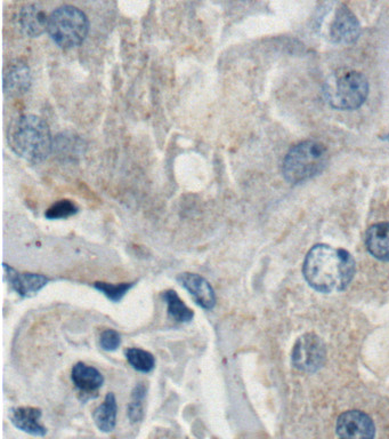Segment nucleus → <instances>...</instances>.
<instances>
[{"label": "nucleus", "mask_w": 389, "mask_h": 439, "mask_svg": "<svg viewBox=\"0 0 389 439\" xmlns=\"http://www.w3.org/2000/svg\"><path fill=\"white\" fill-rule=\"evenodd\" d=\"M303 272L308 284L316 291H342L354 277L355 261L347 251L317 244L306 255Z\"/></svg>", "instance_id": "obj_1"}, {"label": "nucleus", "mask_w": 389, "mask_h": 439, "mask_svg": "<svg viewBox=\"0 0 389 439\" xmlns=\"http://www.w3.org/2000/svg\"><path fill=\"white\" fill-rule=\"evenodd\" d=\"M8 142L16 155L33 164L47 158L54 147L47 124L33 114H24L10 124Z\"/></svg>", "instance_id": "obj_2"}, {"label": "nucleus", "mask_w": 389, "mask_h": 439, "mask_svg": "<svg viewBox=\"0 0 389 439\" xmlns=\"http://www.w3.org/2000/svg\"><path fill=\"white\" fill-rule=\"evenodd\" d=\"M329 159V151L323 143L306 140L289 150L283 159V177L290 184H303L322 173Z\"/></svg>", "instance_id": "obj_3"}, {"label": "nucleus", "mask_w": 389, "mask_h": 439, "mask_svg": "<svg viewBox=\"0 0 389 439\" xmlns=\"http://www.w3.org/2000/svg\"><path fill=\"white\" fill-rule=\"evenodd\" d=\"M88 29L87 16L77 7H60L48 19V34L62 48H73L82 44Z\"/></svg>", "instance_id": "obj_4"}, {"label": "nucleus", "mask_w": 389, "mask_h": 439, "mask_svg": "<svg viewBox=\"0 0 389 439\" xmlns=\"http://www.w3.org/2000/svg\"><path fill=\"white\" fill-rule=\"evenodd\" d=\"M369 82L363 73L347 71L335 80L329 91V103L339 110H356L364 105L369 96Z\"/></svg>", "instance_id": "obj_5"}, {"label": "nucleus", "mask_w": 389, "mask_h": 439, "mask_svg": "<svg viewBox=\"0 0 389 439\" xmlns=\"http://www.w3.org/2000/svg\"><path fill=\"white\" fill-rule=\"evenodd\" d=\"M326 347L322 340L314 333L301 335L292 351V364L304 372H315L323 365Z\"/></svg>", "instance_id": "obj_6"}, {"label": "nucleus", "mask_w": 389, "mask_h": 439, "mask_svg": "<svg viewBox=\"0 0 389 439\" xmlns=\"http://www.w3.org/2000/svg\"><path fill=\"white\" fill-rule=\"evenodd\" d=\"M361 35V24L358 17L346 5H342L336 10L333 23L330 27V37L336 44L353 45Z\"/></svg>", "instance_id": "obj_7"}, {"label": "nucleus", "mask_w": 389, "mask_h": 439, "mask_svg": "<svg viewBox=\"0 0 389 439\" xmlns=\"http://www.w3.org/2000/svg\"><path fill=\"white\" fill-rule=\"evenodd\" d=\"M337 433L342 438H374L376 428L367 414L360 411H349L339 417Z\"/></svg>", "instance_id": "obj_8"}, {"label": "nucleus", "mask_w": 389, "mask_h": 439, "mask_svg": "<svg viewBox=\"0 0 389 439\" xmlns=\"http://www.w3.org/2000/svg\"><path fill=\"white\" fill-rule=\"evenodd\" d=\"M71 379L84 401L98 397V390L104 383L102 373L85 363L75 364L71 372Z\"/></svg>", "instance_id": "obj_9"}, {"label": "nucleus", "mask_w": 389, "mask_h": 439, "mask_svg": "<svg viewBox=\"0 0 389 439\" xmlns=\"http://www.w3.org/2000/svg\"><path fill=\"white\" fill-rule=\"evenodd\" d=\"M179 284L191 294L195 302L206 310L216 306V295L213 286L204 277L191 272H184L177 277Z\"/></svg>", "instance_id": "obj_10"}, {"label": "nucleus", "mask_w": 389, "mask_h": 439, "mask_svg": "<svg viewBox=\"0 0 389 439\" xmlns=\"http://www.w3.org/2000/svg\"><path fill=\"white\" fill-rule=\"evenodd\" d=\"M3 270H5V277L8 279V283L13 290L23 297L35 295L38 292L41 291L49 281L46 276L31 274V272L20 274L7 265H3Z\"/></svg>", "instance_id": "obj_11"}, {"label": "nucleus", "mask_w": 389, "mask_h": 439, "mask_svg": "<svg viewBox=\"0 0 389 439\" xmlns=\"http://www.w3.org/2000/svg\"><path fill=\"white\" fill-rule=\"evenodd\" d=\"M10 419L17 429L32 436L43 437L47 433V429L40 422V408L31 406L12 408Z\"/></svg>", "instance_id": "obj_12"}, {"label": "nucleus", "mask_w": 389, "mask_h": 439, "mask_svg": "<svg viewBox=\"0 0 389 439\" xmlns=\"http://www.w3.org/2000/svg\"><path fill=\"white\" fill-rule=\"evenodd\" d=\"M365 244L371 255L381 261H389V222L371 225Z\"/></svg>", "instance_id": "obj_13"}, {"label": "nucleus", "mask_w": 389, "mask_h": 439, "mask_svg": "<svg viewBox=\"0 0 389 439\" xmlns=\"http://www.w3.org/2000/svg\"><path fill=\"white\" fill-rule=\"evenodd\" d=\"M31 84V75L28 66L24 64H12L3 75V87L6 94L10 96L24 94Z\"/></svg>", "instance_id": "obj_14"}, {"label": "nucleus", "mask_w": 389, "mask_h": 439, "mask_svg": "<svg viewBox=\"0 0 389 439\" xmlns=\"http://www.w3.org/2000/svg\"><path fill=\"white\" fill-rule=\"evenodd\" d=\"M48 19L44 10L35 5L25 6L20 13L19 22L22 31L29 37H38L47 29Z\"/></svg>", "instance_id": "obj_15"}, {"label": "nucleus", "mask_w": 389, "mask_h": 439, "mask_svg": "<svg viewBox=\"0 0 389 439\" xmlns=\"http://www.w3.org/2000/svg\"><path fill=\"white\" fill-rule=\"evenodd\" d=\"M116 396L109 392L103 403L93 413L95 424L102 433H111L116 428Z\"/></svg>", "instance_id": "obj_16"}, {"label": "nucleus", "mask_w": 389, "mask_h": 439, "mask_svg": "<svg viewBox=\"0 0 389 439\" xmlns=\"http://www.w3.org/2000/svg\"><path fill=\"white\" fill-rule=\"evenodd\" d=\"M163 300L166 301L167 311L171 320L177 322H191L194 317L193 310L190 309L184 301L178 297V294L176 293L173 290L163 292Z\"/></svg>", "instance_id": "obj_17"}, {"label": "nucleus", "mask_w": 389, "mask_h": 439, "mask_svg": "<svg viewBox=\"0 0 389 439\" xmlns=\"http://www.w3.org/2000/svg\"><path fill=\"white\" fill-rule=\"evenodd\" d=\"M148 394V387L145 383L136 385L132 392V401L128 405V419L132 424H137L144 417V401Z\"/></svg>", "instance_id": "obj_18"}, {"label": "nucleus", "mask_w": 389, "mask_h": 439, "mask_svg": "<svg viewBox=\"0 0 389 439\" xmlns=\"http://www.w3.org/2000/svg\"><path fill=\"white\" fill-rule=\"evenodd\" d=\"M125 355L128 363L138 372L150 373L155 366V358L148 351L139 348H129Z\"/></svg>", "instance_id": "obj_19"}, {"label": "nucleus", "mask_w": 389, "mask_h": 439, "mask_svg": "<svg viewBox=\"0 0 389 439\" xmlns=\"http://www.w3.org/2000/svg\"><path fill=\"white\" fill-rule=\"evenodd\" d=\"M135 283H123V284H109L104 281H96L94 288L100 293L104 294L112 302H120L130 288H134Z\"/></svg>", "instance_id": "obj_20"}, {"label": "nucleus", "mask_w": 389, "mask_h": 439, "mask_svg": "<svg viewBox=\"0 0 389 439\" xmlns=\"http://www.w3.org/2000/svg\"><path fill=\"white\" fill-rule=\"evenodd\" d=\"M78 212V207L71 200H64L55 202L50 206L46 212V218L49 220H59V218H68L71 215Z\"/></svg>", "instance_id": "obj_21"}, {"label": "nucleus", "mask_w": 389, "mask_h": 439, "mask_svg": "<svg viewBox=\"0 0 389 439\" xmlns=\"http://www.w3.org/2000/svg\"><path fill=\"white\" fill-rule=\"evenodd\" d=\"M100 343L103 350H116L121 345V335L114 329H105L100 334Z\"/></svg>", "instance_id": "obj_22"}, {"label": "nucleus", "mask_w": 389, "mask_h": 439, "mask_svg": "<svg viewBox=\"0 0 389 439\" xmlns=\"http://www.w3.org/2000/svg\"><path fill=\"white\" fill-rule=\"evenodd\" d=\"M383 139L386 140V141H388L389 142V132L386 134V135L383 136Z\"/></svg>", "instance_id": "obj_23"}]
</instances>
